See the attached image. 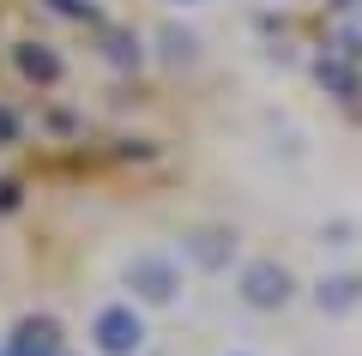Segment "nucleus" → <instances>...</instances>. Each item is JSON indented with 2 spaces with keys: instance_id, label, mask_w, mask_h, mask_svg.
Returning a JSON list of instances; mask_svg holds the SVG:
<instances>
[{
  "instance_id": "obj_4",
  "label": "nucleus",
  "mask_w": 362,
  "mask_h": 356,
  "mask_svg": "<svg viewBox=\"0 0 362 356\" xmlns=\"http://www.w3.org/2000/svg\"><path fill=\"white\" fill-rule=\"evenodd\" d=\"M54 344H61V320L54 314H30L13 332V350H25V356H54Z\"/></svg>"
},
{
  "instance_id": "obj_9",
  "label": "nucleus",
  "mask_w": 362,
  "mask_h": 356,
  "mask_svg": "<svg viewBox=\"0 0 362 356\" xmlns=\"http://www.w3.org/2000/svg\"><path fill=\"white\" fill-rule=\"evenodd\" d=\"M230 248H235V242H230ZM230 248H223V236H199V248H194V254L206 260V266H223V260H230Z\"/></svg>"
},
{
  "instance_id": "obj_7",
  "label": "nucleus",
  "mask_w": 362,
  "mask_h": 356,
  "mask_svg": "<svg viewBox=\"0 0 362 356\" xmlns=\"http://www.w3.org/2000/svg\"><path fill=\"white\" fill-rule=\"evenodd\" d=\"M320 85L326 91H332V97H362V79H356V67H344V61H332V54H326V61H320Z\"/></svg>"
},
{
  "instance_id": "obj_11",
  "label": "nucleus",
  "mask_w": 362,
  "mask_h": 356,
  "mask_svg": "<svg viewBox=\"0 0 362 356\" xmlns=\"http://www.w3.org/2000/svg\"><path fill=\"white\" fill-rule=\"evenodd\" d=\"M163 42H169V61H187V54H194V37H175V30H169Z\"/></svg>"
},
{
  "instance_id": "obj_15",
  "label": "nucleus",
  "mask_w": 362,
  "mask_h": 356,
  "mask_svg": "<svg viewBox=\"0 0 362 356\" xmlns=\"http://www.w3.org/2000/svg\"><path fill=\"white\" fill-rule=\"evenodd\" d=\"M235 356H242V350H235Z\"/></svg>"
},
{
  "instance_id": "obj_13",
  "label": "nucleus",
  "mask_w": 362,
  "mask_h": 356,
  "mask_svg": "<svg viewBox=\"0 0 362 356\" xmlns=\"http://www.w3.org/2000/svg\"><path fill=\"white\" fill-rule=\"evenodd\" d=\"M13 205H18V188H13V181H0V212H13Z\"/></svg>"
},
{
  "instance_id": "obj_14",
  "label": "nucleus",
  "mask_w": 362,
  "mask_h": 356,
  "mask_svg": "<svg viewBox=\"0 0 362 356\" xmlns=\"http://www.w3.org/2000/svg\"><path fill=\"white\" fill-rule=\"evenodd\" d=\"M181 6H194V0H181Z\"/></svg>"
},
{
  "instance_id": "obj_6",
  "label": "nucleus",
  "mask_w": 362,
  "mask_h": 356,
  "mask_svg": "<svg viewBox=\"0 0 362 356\" xmlns=\"http://www.w3.org/2000/svg\"><path fill=\"white\" fill-rule=\"evenodd\" d=\"M18 73L37 79V85H54V79H61V61H54L42 42H25V49H18Z\"/></svg>"
},
{
  "instance_id": "obj_3",
  "label": "nucleus",
  "mask_w": 362,
  "mask_h": 356,
  "mask_svg": "<svg viewBox=\"0 0 362 356\" xmlns=\"http://www.w3.org/2000/svg\"><path fill=\"white\" fill-rule=\"evenodd\" d=\"M242 302L247 308H284L290 302V272L278 260H254L242 266Z\"/></svg>"
},
{
  "instance_id": "obj_2",
  "label": "nucleus",
  "mask_w": 362,
  "mask_h": 356,
  "mask_svg": "<svg viewBox=\"0 0 362 356\" xmlns=\"http://www.w3.org/2000/svg\"><path fill=\"white\" fill-rule=\"evenodd\" d=\"M127 290L145 302H175L181 296V266L169 254H133L127 260Z\"/></svg>"
},
{
  "instance_id": "obj_5",
  "label": "nucleus",
  "mask_w": 362,
  "mask_h": 356,
  "mask_svg": "<svg viewBox=\"0 0 362 356\" xmlns=\"http://www.w3.org/2000/svg\"><path fill=\"white\" fill-rule=\"evenodd\" d=\"M314 302H320V308H332V314H344V308H356V302H362V278H356V272L320 278V284H314Z\"/></svg>"
},
{
  "instance_id": "obj_1",
  "label": "nucleus",
  "mask_w": 362,
  "mask_h": 356,
  "mask_svg": "<svg viewBox=\"0 0 362 356\" xmlns=\"http://www.w3.org/2000/svg\"><path fill=\"white\" fill-rule=\"evenodd\" d=\"M90 338H97L103 356H139L145 350V320L133 314V302H109L97 314V326H90Z\"/></svg>"
},
{
  "instance_id": "obj_8",
  "label": "nucleus",
  "mask_w": 362,
  "mask_h": 356,
  "mask_svg": "<svg viewBox=\"0 0 362 356\" xmlns=\"http://www.w3.org/2000/svg\"><path fill=\"white\" fill-rule=\"evenodd\" d=\"M109 61H115V67H133V61H139V42L121 37V30H109Z\"/></svg>"
},
{
  "instance_id": "obj_10",
  "label": "nucleus",
  "mask_w": 362,
  "mask_h": 356,
  "mask_svg": "<svg viewBox=\"0 0 362 356\" xmlns=\"http://www.w3.org/2000/svg\"><path fill=\"white\" fill-rule=\"evenodd\" d=\"M54 13H66V18H97V6L90 0H49Z\"/></svg>"
},
{
  "instance_id": "obj_12",
  "label": "nucleus",
  "mask_w": 362,
  "mask_h": 356,
  "mask_svg": "<svg viewBox=\"0 0 362 356\" xmlns=\"http://www.w3.org/2000/svg\"><path fill=\"white\" fill-rule=\"evenodd\" d=\"M13 139H18V121H13L6 109H0V145H13Z\"/></svg>"
}]
</instances>
